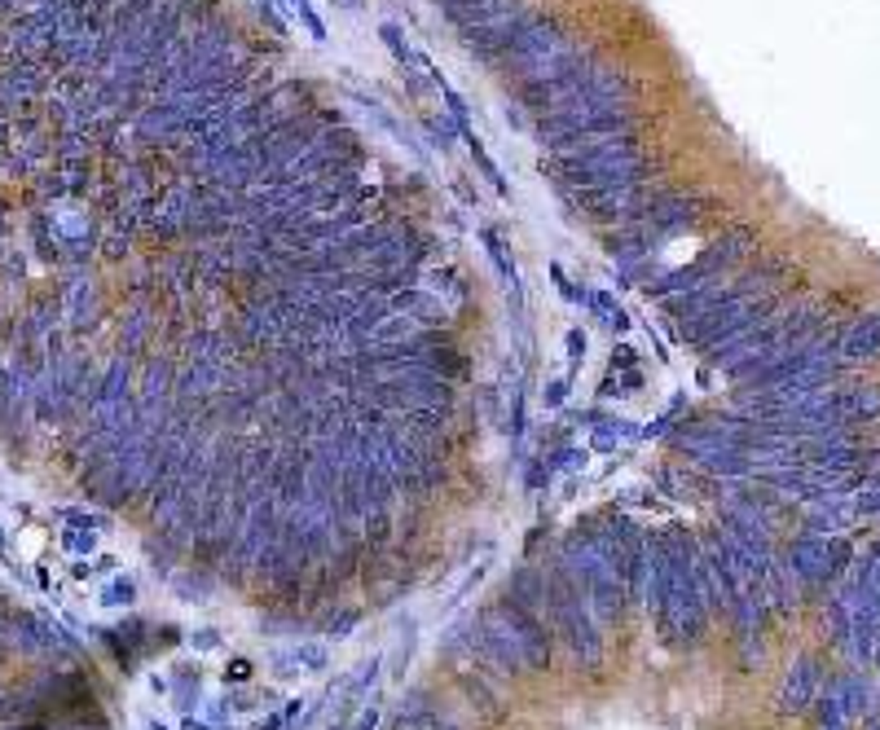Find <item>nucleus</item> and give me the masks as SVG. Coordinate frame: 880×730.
<instances>
[{
  "instance_id": "nucleus-2",
  "label": "nucleus",
  "mask_w": 880,
  "mask_h": 730,
  "mask_svg": "<svg viewBox=\"0 0 880 730\" xmlns=\"http://www.w3.org/2000/svg\"><path fill=\"white\" fill-rule=\"evenodd\" d=\"M295 5H300V18L308 22V31H313V36L322 40V36H326V27H322V18L313 14V0H295Z\"/></svg>"
},
{
  "instance_id": "nucleus-3",
  "label": "nucleus",
  "mask_w": 880,
  "mask_h": 730,
  "mask_svg": "<svg viewBox=\"0 0 880 730\" xmlns=\"http://www.w3.org/2000/svg\"><path fill=\"white\" fill-rule=\"evenodd\" d=\"M379 36H383L387 44H392V53H396V58H409V48H405V40L396 36V27H379Z\"/></svg>"
},
{
  "instance_id": "nucleus-1",
  "label": "nucleus",
  "mask_w": 880,
  "mask_h": 730,
  "mask_svg": "<svg viewBox=\"0 0 880 730\" xmlns=\"http://www.w3.org/2000/svg\"><path fill=\"white\" fill-rule=\"evenodd\" d=\"M467 141H471V154H476V163L484 168V176H488V180H493V190H498V194H506V180H502V172H498L493 163H488V154H484V145H480V141H476L471 133H467Z\"/></svg>"
}]
</instances>
